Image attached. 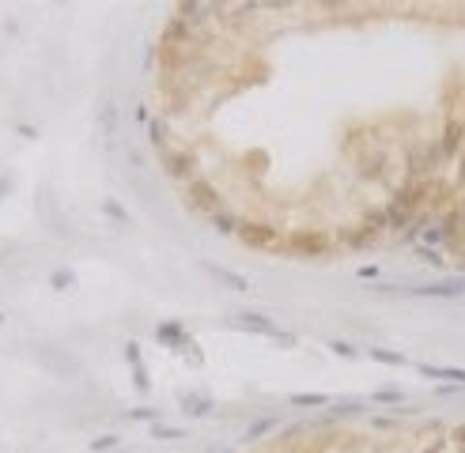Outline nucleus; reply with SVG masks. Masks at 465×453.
Wrapping results in <instances>:
<instances>
[{"mask_svg": "<svg viewBox=\"0 0 465 453\" xmlns=\"http://www.w3.org/2000/svg\"><path fill=\"white\" fill-rule=\"evenodd\" d=\"M420 257H424L427 264H442V253H439V249H431V246H420Z\"/></svg>", "mask_w": 465, "mask_h": 453, "instance_id": "obj_27", "label": "nucleus"}, {"mask_svg": "<svg viewBox=\"0 0 465 453\" xmlns=\"http://www.w3.org/2000/svg\"><path fill=\"white\" fill-rule=\"evenodd\" d=\"M269 430H276V416H261V419H253V423L246 427V438H265Z\"/></svg>", "mask_w": 465, "mask_h": 453, "instance_id": "obj_14", "label": "nucleus"}, {"mask_svg": "<svg viewBox=\"0 0 465 453\" xmlns=\"http://www.w3.org/2000/svg\"><path fill=\"white\" fill-rule=\"evenodd\" d=\"M284 246L295 253V257H326L329 249H333V242H329L318 227H295L292 235L284 238Z\"/></svg>", "mask_w": 465, "mask_h": 453, "instance_id": "obj_1", "label": "nucleus"}, {"mask_svg": "<svg viewBox=\"0 0 465 453\" xmlns=\"http://www.w3.org/2000/svg\"><path fill=\"white\" fill-rule=\"evenodd\" d=\"M292 404L295 408H326L329 396L326 393H292Z\"/></svg>", "mask_w": 465, "mask_h": 453, "instance_id": "obj_15", "label": "nucleus"}, {"mask_svg": "<svg viewBox=\"0 0 465 453\" xmlns=\"http://www.w3.org/2000/svg\"><path fill=\"white\" fill-rule=\"evenodd\" d=\"M151 438L174 442V438H182V430H178V427H167V423H151Z\"/></svg>", "mask_w": 465, "mask_h": 453, "instance_id": "obj_19", "label": "nucleus"}, {"mask_svg": "<svg viewBox=\"0 0 465 453\" xmlns=\"http://www.w3.org/2000/svg\"><path fill=\"white\" fill-rule=\"evenodd\" d=\"M360 280H379V269H374V264H363V269H360Z\"/></svg>", "mask_w": 465, "mask_h": 453, "instance_id": "obj_29", "label": "nucleus"}, {"mask_svg": "<svg viewBox=\"0 0 465 453\" xmlns=\"http://www.w3.org/2000/svg\"><path fill=\"white\" fill-rule=\"evenodd\" d=\"M114 125H117V110L114 106H103V129L114 132Z\"/></svg>", "mask_w": 465, "mask_h": 453, "instance_id": "obj_26", "label": "nucleus"}, {"mask_svg": "<svg viewBox=\"0 0 465 453\" xmlns=\"http://www.w3.org/2000/svg\"><path fill=\"white\" fill-rule=\"evenodd\" d=\"M401 401H405L401 389H379L374 393V404H401Z\"/></svg>", "mask_w": 465, "mask_h": 453, "instance_id": "obj_21", "label": "nucleus"}, {"mask_svg": "<svg viewBox=\"0 0 465 453\" xmlns=\"http://www.w3.org/2000/svg\"><path fill=\"white\" fill-rule=\"evenodd\" d=\"M0 325H4V314H0Z\"/></svg>", "mask_w": 465, "mask_h": 453, "instance_id": "obj_33", "label": "nucleus"}, {"mask_svg": "<svg viewBox=\"0 0 465 453\" xmlns=\"http://www.w3.org/2000/svg\"><path fill=\"white\" fill-rule=\"evenodd\" d=\"M416 370L424 374V378H442L450 385H465V370H458V367H431V363H420Z\"/></svg>", "mask_w": 465, "mask_h": 453, "instance_id": "obj_9", "label": "nucleus"}, {"mask_svg": "<svg viewBox=\"0 0 465 453\" xmlns=\"http://www.w3.org/2000/svg\"><path fill=\"white\" fill-rule=\"evenodd\" d=\"M239 238H242V246H250V249H284L280 227L265 223V219H242Z\"/></svg>", "mask_w": 465, "mask_h": 453, "instance_id": "obj_2", "label": "nucleus"}, {"mask_svg": "<svg viewBox=\"0 0 465 453\" xmlns=\"http://www.w3.org/2000/svg\"><path fill=\"white\" fill-rule=\"evenodd\" d=\"M371 359L386 363V367H405V355L401 351H386V348H371Z\"/></svg>", "mask_w": 465, "mask_h": 453, "instance_id": "obj_16", "label": "nucleus"}, {"mask_svg": "<svg viewBox=\"0 0 465 453\" xmlns=\"http://www.w3.org/2000/svg\"><path fill=\"white\" fill-rule=\"evenodd\" d=\"M329 348H333V355H345V359H352V355H356V348H352L348 340H333Z\"/></svg>", "mask_w": 465, "mask_h": 453, "instance_id": "obj_24", "label": "nucleus"}, {"mask_svg": "<svg viewBox=\"0 0 465 453\" xmlns=\"http://www.w3.org/2000/svg\"><path fill=\"white\" fill-rule=\"evenodd\" d=\"M235 325L239 329H246V333H261V336H272V340H284V344H292V333H284V329H276L269 317H261V314H235Z\"/></svg>", "mask_w": 465, "mask_h": 453, "instance_id": "obj_5", "label": "nucleus"}, {"mask_svg": "<svg viewBox=\"0 0 465 453\" xmlns=\"http://www.w3.org/2000/svg\"><path fill=\"white\" fill-rule=\"evenodd\" d=\"M50 283H53V287H57V291H69V287L76 283V276H72L69 269H57V272H53V276H50Z\"/></svg>", "mask_w": 465, "mask_h": 453, "instance_id": "obj_18", "label": "nucleus"}, {"mask_svg": "<svg viewBox=\"0 0 465 453\" xmlns=\"http://www.w3.org/2000/svg\"><path fill=\"white\" fill-rule=\"evenodd\" d=\"M420 453H442V438H435V442H427V446H424V449H420Z\"/></svg>", "mask_w": 465, "mask_h": 453, "instance_id": "obj_30", "label": "nucleus"}, {"mask_svg": "<svg viewBox=\"0 0 465 453\" xmlns=\"http://www.w3.org/2000/svg\"><path fill=\"white\" fill-rule=\"evenodd\" d=\"M129 419H148V423H159V408H132Z\"/></svg>", "mask_w": 465, "mask_h": 453, "instance_id": "obj_22", "label": "nucleus"}, {"mask_svg": "<svg viewBox=\"0 0 465 453\" xmlns=\"http://www.w3.org/2000/svg\"><path fill=\"white\" fill-rule=\"evenodd\" d=\"M465 291V283L461 280H447V283H431V287H413V295H420V298H454V295H461Z\"/></svg>", "mask_w": 465, "mask_h": 453, "instance_id": "obj_8", "label": "nucleus"}, {"mask_svg": "<svg viewBox=\"0 0 465 453\" xmlns=\"http://www.w3.org/2000/svg\"><path fill=\"white\" fill-rule=\"evenodd\" d=\"M356 412H363V408H360L356 401H340V404L333 408V416H356Z\"/></svg>", "mask_w": 465, "mask_h": 453, "instance_id": "obj_25", "label": "nucleus"}, {"mask_svg": "<svg viewBox=\"0 0 465 453\" xmlns=\"http://www.w3.org/2000/svg\"><path fill=\"white\" fill-rule=\"evenodd\" d=\"M117 442H121L117 435H103V438H91V449H95V453H103V449H114Z\"/></svg>", "mask_w": 465, "mask_h": 453, "instance_id": "obj_23", "label": "nucleus"}, {"mask_svg": "<svg viewBox=\"0 0 465 453\" xmlns=\"http://www.w3.org/2000/svg\"><path fill=\"white\" fill-rule=\"evenodd\" d=\"M103 212H106L110 219H117V223H129V212H125V208H121L117 201H110V196L103 201Z\"/></svg>", "mask_w": 465, "mask_h": 453, "instance_id": "obj_20", "label": "nucleus"}, {"mask_svg": "<svg viewBox=\"0 0 465 453\" xmlns=\"http://www.w3.org/2000/svg\"><path fill=\"white\" fill-rule=\"evenodd\" d=\"M148 140L155 143V151H159V148H167V143H171V129H167V121H163V117H155L151 125H148Z\"/></svg>", "mask_w": 465, "mask_h": 453, "instance_id": "obj_13", "label": "nucleus"}, {"mask_svg": "<svg viewBox=\"0 0 465 453\" xmlns=\"http://www.w3.org/2000/svg\"><path fill=\"white\" fill-rule=\"evenodd\" d=\"M454 438H458V446L465 449V427H458V430H454Z\"/></svg>", "mask_w": 465, "mask_h": 453, "instance_id": "obj_32", "label": "nucleus"}, {"mask_svg": "<svg viewBox=\"0 0 465 453\" xmlns=\"http://www.w3.org/2000/svg\"><path fill=\"white\" fill-rule=\"evenodd\" d=\"M38 359L46 363V367H53L57 374H76V359H69V355H57L53 348H42V351H38Z\"/></svg>", "mask_w": 465, "mask_h": 453, "instance_id": "obj_10", "label": "nucleus"}, {"mask_svg": "<svg viewBox=\"0 0 465 453\" xmlns=\"http://www.w3.org/2000/svg\"><path fill=\"white\" fill-rule=\"evenodd\" d=\"M125 359L129 363H140L144 355H140V344H125Z\"/></svg>", "mask_w": 465, "mask_h": 453, "instance_id": "obj_28", "label": "nucleus"}, {"mask_svg": "<svg viewBox=\"0 0 465 453\" xmlns=\"http://www.w3.org/2000/svg\"><path fill=\"white\" fill-rule=\"evenodd\" d=\"M182 412L185 416H208L212 412V401H208L205 393H185L182 396Z\"/></svg>", "mask_w": 465, "mask_h": 453, "instance_id": "obj_11", "label": "nucleus"}, {"mask_svg": "<svg viewBox=\"0 0 465 453\" xmlns=\"http://www.w3.org/2000/svg\"><path fill=\"white\" fill-rule=\"evenodd\" d=\"M205 272H208V276H216L219 283H227L231 291H250V280H246V276L231 272V269H224V264H205Z\"/></svg>", "mask_w": 465, "mask_h": 453, "instance_id": "obj_7", "label": "nucleus"}, {"mask_svg": "<svg viewBox=\"0 0 465 453\" xmlns=\"http://www.w3.org/2000/svg\"><path fill=\"white\" fill-rule=\"evenodd\" d=\"M185 201H190V208H197V212H208V216H216L219 208H227V204H224V193H219L216 185L205 178V174H197L193 182H185Z\"/></svg>", "mask_w": 465, "mask_h": 453, "instance_id": "obj_3", "label": "nucleus"}, {"mask_svg": "<svg viewBox=\"0 0 465 453\" xmlns=\"http://www.w3.org/2000/svg\"><path fill=\"white\" fill-rule=\"evenodd\" d=\"M8 185H12V178H8V174H0V201H4V193H8Z\"/></svg>", "mask_w": 465, "mask_h": 453, "instance_id": "obj_31", "label": "nucleus"}, {"mask_svg": "<svg viewBox=\"0 0 465 453\" xmlns=\"http://www.w3.org/2000/svg\"><path fill=\"white\" fill-rule=\"evenodd\" d=\"M159 167L167 170L171 178H178V182H193L197 178V155L190 148H174V143L159 148Z\"/></svg>", "mask_w": 465, "mask_h": 453, "instance_id": "obj_4", "label": "nucleus"}, {"mask_svg": "<svg viewBox=\"0 0 465 453\" xmlns=\"http://www.w3.org/2000/svg\"><path fill=\"white\" fill-rule=\"evenodd\" d=\"M155 336H159V344H167L174 351H182L185 344H190V340H185V329L178 322H163L159 329H155Z\"/></svg>", "mask_w": 465, "mask_h": 453, "instance_id": "obj_6", "label": "nucleus"}, {"mask_svg": "<svg viewBox=\"0 0 465 453\" xmlns=\"http://www.w3.org/2000/svg\"><path fill=\"white\" fill-rule=\"evenodd\" d=\"M212 227L219 230V235H239V227H242V219L231 212V208H219V212L212 216Z\"/></svg>", "mask_w": 465, "mask_h": 453, "instance_id": "obj_12", "label": "nucleus"}, {"mask_svg": "<svg viewBox=\"0 0 465 453\" xmlns=\"http://www.w3.org/2000/svg\"><path fill=\"white\" fill-rule=\"evenodd\" d=\"M129 367H132V382H137V389L148 393L151 382H148V370H144V359H140V363H129Z\"/></svg>", "mask_w": 465, "mask_h": 453, "instance_id": "obj_17", "label": "nucleus"}]
</instances>
